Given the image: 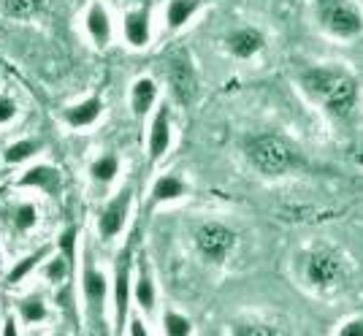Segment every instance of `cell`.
<instances>
[{
  "instance_id": "obj_1",
  "label": "cell",
  "mask_w": 363,
  "mask_h": 336,
  "mask_svg": "<svg viewBox=\"0 0 363 336\" xmlns=\"http://www.w3.org/2000/svg\"><path fill=\"white\" fill-rule=\"evenodd\" d=\"M301 84L303 90L312 95V101H318L333 117H347L358 103V82L345 68L315 65V68L303 71Z\"/></svg>"
},
{
  "instance_id": "obj_2",
  "label": "cell",
  "mask_w": 363,
  "mask_h": 336,
  "mask_svg": "<svg viewBox=\"0 0 363 336\" xmlns=\"http://www.w3.org/2000/svg\"><path fill=\"white\" fill-rule=\"evenodd\" d=\"M244 155L252 163V168L263 177H285L298 163V155L293 152L288 141L272 136V133H257V136L247 138Z\"/></svg>"
},
{
  "instance_id": "obj_3",
  "label": "cell",
  "mask_w": 363,
  "mask_h": 336,
  "mask_svg": "<svg viewBox=\"0 0 363 336\" xmlns=\"http://www.w3.org/2000/svg\"><path fill=\"white\" fill-rule=\"evenodd\" d=\"M320 28L336 41H355L361 35V9L355 0H315Z\"/></svg>"
},
{
  "instance_id": "obj_4",
  "label": "cell",
  "mask_w": 363,
  "mask_h": 336,
  "mask_svg": "<svg viewBox=\"0 0 363 336\" xmlns=\"http://www.w3.org/2000/svg\"><path fill=\"white\" fill-rule=\"evenodd\" d=\"M166 79L171 95L179 101L182 106H190L198 95V74L190 52H174L166 62Z\"/></svg>"
},
{
  "instance_id": "obj_5",
  "label": "cell",
  "mask_w": 363,
  "mask_h": 336,
  "mask_svg": "<svg viewBox=\"0 0 363 336\" xmlns=\"http://www.w3.org/2000/svg\"><path fill=\"white\" fill-rule=\"evenodd\" d=\"M196 247L198 252L212 263H223V260L233 252L236 247V230H230L223 223H203L196 228Z\"/></svg>"
},
{
  "instance_id": "obj_6",
  "label": "cell",
  "mask_w": 363,
  "mask_h": 336,
  "mask_svg": "<svg viewBox=\"0 0 363 336\" xmlns=\"http://www.w3.org/2000/svg\"><path fill=\"white\" fill-rule=\"evenodd\" d=\"M345 274L342 260L336 258V252L328 250H315L303 258V276L315 285V288H331Z\"/></svg>"
},
{
  "instance_id": "obj_7",
  "label": "cell",
  "mask_w": 363,
  "mask_h": 336,
  "mask_svg": "<svg viewBox=\"0 0 363 336\" xmlns=\"http://www.w3.org/2000/svg\"><path fill=\"white\" fill-rule=\"evenodd\" d=\"M82 291H84V301H87V312L92 320H101L104 315V304L108 296V282L104 271L95 266L90 252H84V266H82Z\"/></svg>"
},
{
  "instance_id": "obj_8",
  "label": "cell",
  "mask_w": 363,
  "mask_h": 336,
  "mask_svg": "<svg viewBox=\"0 0 363 336\" xmlns=\"http://www.w3.org/2000/svg\"><path fill=\"white\" fill-rule=\"evenodd\" d=\"M130 201H133V187H122L114 198L108 201L106 206L98 214V233L101 239H117L125 228V220H128V212H130Z\"/></svg>"
},
{
  "instance_id": "obj_9",
  "label": "cell",
  "mask_w": 363,
  "mask_h": 336,
  "mask_svg": "<svg viewBox=\"0 0 363 336\" xmlns=\"http://www.w3.org/2000/svg\"><path fill=\"white\" fill-rule=\"evenodd\" d=\"M84 33L95 49H108L114 41V19L104 0H90L84 9Z\"/></svg>"
},
{
  "instance_id": "obj_10",
  "label": "cell",
  "mask_w": 363,
  "mask_h": 336,
  "mask_svg": "<svg viewBox=\"0 0 363 336\" xmlns=\"http://www.w3.org/2000/svg\"><path fill=\"white\" fill-rule=\"evenodd\" d=\"M122 38L130 49H147L152 41V6H133L122 16Z\"/></svg>"
},
{
  "instance_id": "obj_11",
  "label": "cell",
  "mask_w": 363,
  "mask_h": 336,
  "mask_svg": "<svg viewBox=\"0 0 363 336\" xmlns=\"http://www.w3.org/2000/svg\"><path fill=\"white\" fill-rule=\"evenodd\" d=\"M147 150H150L152 163L163 160V157H166V152L171 150V111H168L166 103H163V106H157L155 117H152L150 138H147Z\"/></svg>"
},
{
  "instance_id": "obj_12",
  "label": "cell",
  "mask_w": 363,
  "mask_h": 336,
  "mask_svg": "<svg viewBox=\"0 0 363 336\" xmlns=\"http://www.w3.org/2000/svg\"><path fill=\"white\" fill-rule=\"evenodd\" d=\"M212 0H168L163 9V28L168 33H179L187 28Z\"/></svg>"
},
{
  "instance_id": "obj_13",
  "label": "cell",
  "mask_w": 363,
  "mask_h": 336,
  "mask_svg": "<svg viewBox=\"0 0 363 336\" xmlns=\"http://www.w3.org/2000/svg\"><path fill=\"white\" fill-rule=\"evenodd\" d=\"M263 46H266V35L257 28H236L225 38V49L236 60H252L263 52Z\"/></svg>"
},
{
  "instance_id": "obj_14",
  "label": "cell",
  "mask_w": 363,
  "mask_h": 336,
  "mask_svg": "<svg viewBox=\"0 0 363 336\" xmlns=\"http://www.w3.org/2000/svg\"><path fill=\"white\" fill-rule=\"evenodd\" d=\"M128 304H130V247H125L122 258L117 260V282H114V306H117V331L128 320Z\"/></svg>"
},
{
  "instance_id": "obj_15",
  "label": "cell",
  "mask_w": 363,
  "mask_h": 336,
  "mask_svg": "<svg viewBox=\"0 0 363 336\" xmlns=\"http://www.w3.org/2000/svg\"><path fill=\"white\" fill-rule=\"evenodd\" d=\"M19 187H35V190H41L46 196H55L57 190H60V171L55 166H49V163H35L30 166L22 177H19Z\"/></svg>"
},
{
  "instance_id": "obj_16",
  "label": "cell",
  "mask_w": 363,
  "mask_h": 336,
  "mask_svg": "<svg viewBox=\"0 0 363 336\" xmlns=\"http://www.w3.org/2000/svg\"><path fill=\"white\" fill-rule=\"evenodd\" d=\"M101 114H104V101L98 95H90V98H84V101H79V103L65 108L62 111V120H65L68 128L82 130V128H90V125L98 123Z\"/></svg>"
},
{
  "instance_id": "obj_17",
  "label": "cell",
  "mask_w": 363,
  "mask_h": 336,
  "mask_svg": "<svg viewBox=\"0 0 363 336\" xmlns=\"http://www.w3.org/2000/svg\"><path fill=\"white\" fill-rule=\"evenodd\" d=\"M155 103H157V82L152 77L136 79L133 87H130V108H133V114L144 117L155 108Z\"/></svg>"
},
{
  "instance_id": "obj_18",
  "label": "cell",
  "mask_w": 363,
  "mask_h": 336,
  "mask_svg": "<svg viewBox=\"0 0 363 336\" xmlns=\"http://www.w3.org/2000/svg\"><path fill=\"white\" fill-rule=\"evenodd\" d=\"M187 193V182L179 179L177 174H163L157 177L152 184V201L155 203H168V201H177Z\"/></svg>"
},
{
  "instance_id": "obj_19",
  "label": "cell",
  "mask_w": 363,
  "mask_h": 336,
  "mask_svg": "<svg viewBox=\"0 0 363 336\" xmlns=\"http://www.w3.org/2000/svg\"><path fill=\"white\" fill-rule=\"evenodd\" d=\"M117 174H120V157L114 152H104L101 157H95L90 166V177L95 179L98 184H108L117 179Z\"/></svg>"
},
{
  "instance_id": "obj_20",
  "label": "cell",
  "mask_w": 363,
  "mask_h": 336,
  "mask_svg": "<svg viewBox=\"0 0 363 336\" xmlns=\"http://www.w3.org/2000/svg\"><path fill=\"white\" fill-rule=\"evenodd\" d=\"M49 252H52V247L46 245V247H38V250H35V252H30V255H25V258L19 260L14 269L9 271L6 282H9V285H16V282H22V279L30 274L35 266H41V263H44V258L49 255Z\"/></svg>"
},
{
  "instance_id": "obj_21",
  "label": "cell",
  "mask_w": 363,
  "mask_h": 336,
  "mask_svg": "<svg viewBox=\"0 0 363 336\" xmlns=\"http://www.w3.org/2000/svg\"><path fill=\"white\" fill-rule=\"evenodd\" d=\"M133 298H136L138 306H141L144 312H152V309H155V282H152L147 266H141V271H138V279H136V285H133Z\"/></svg>"
},
{
  "instance_id": "obj_22",
  "label": "cell",
  "mask_w": 363,
  "mask_h": 336,
  "mask_svg": "<svg viewBox=\"0 0 363 336\" xmlns=\"http://www.w3.org/2000/svg\"><path fill=\"white\" fill-rule=\"evenodd\" d=\"M38 152H41V141H38V138H22V141H14V144L6 150L3 160L11 163V166H16V163L30 160L33 155H38Z\"/></svg>"
},
{
  "instance_id": "obj_23",
  "label": "cell",
  "mask_w": 363,
  "mask_h": 336,
  "mask_svg": "<svg viewBox=\"0 0 363 336\" xmlns=\"http://www.w3.org/2000/svg\"><path fill=\"white\" fill-rule=\"evenodd\" d=\"M44 0H3V11L11 19H30L41 11Z\"/></svg>"
},
{
  "instance_id": "obj_24",
  "label": "cell",
  "mask_w": 363,
  "mask_h": 336,
  "mask_svg": "<svg viewBox=\"0 0 363 336\" xmlns=\"http://www.w3.org/2000/svg\"><path fill=\"white\" fill-rule=\"evenodd\" d=\"M19 315H22V320H28V323L46 320L44 298H41V296H25V298L19 301Z\"/></svg>"
},
{
  "instance_id": "obj_25",
  "label": "cell",
  "mask_w": 363,
  "mask_h": 336,
  "mask_svg": "<svg viewBox=\"0 0 363 336\" xmlns=\"http://www.w3.org/2000/svg\"><path fill=\"white\" fill-rule=\"evenodd\" d=\"M71 266H74V263H71V260L65 258L62 252H57V255H55V258H52V260H49V263L44 266V276L49 279V282H52V285H57V282H62V279L68 276V271H71Z\"/></svg>"
},
{
  "instance_id": "obj_26",
  "label": "cell",
  "mask_w": 363,
  "mask_h": 336,
  "mask_svg": "<svg viewBox=\"0 0 363 336\" xmlns=\"http://www.w3.org/2000/svg\"><path fill=\"white\" fill-rule=\"evenodd\" d=\"M163 331L166 336H190L193 334V325L190 320L179 315V312H166V318H163Z\"/></svg>"
},
{
  "instance_id": "obj_27",
  "label": "cell",
  "mask_w": 363,
  "mask_h": 336,
  "mask_svg": "<svg viewBox=\"0 0 363 336\" xmlns=\"http://www.w3.org/2000/svg\"><path fill=\"white\" fill-rule=\"evenodd\" d=\"M35 223H38V209H35V203H19L14 212V228L25 233V230H30Z\"/></svg>"
},
{
  "instance_id": "obj_28",
  "label": "cell",
  "mask_w": 363,
  "mask_h": 336,
  "mask_svg": "<svg viewBox=\"0 0 363 336\" xmlns=\"http://www.w3.org/2000/svg\"><path fill=\"white\" fill-rule=\"evenodd\" d=\"M233 336H282L277 328L272 325H260V323H247V325H239Z\"/></svg>"
},
{
  "instance_id": "obj_29",
  "label": "cell",
  "mask_w": 363,
  "mask_h": 336,
  "mask_svg": "<svg viewBox=\"0 0 363 336\" xmlns=\"http://www.w3.org/2000/svg\"><path fill=\"white\" fill-rule=\"evenodd\" d=\"M16 117V103L14 98H9V95H0V125L11 123Z\"/></svg>"
},
{
  "instance_id": "obj_30",
  "label": "cell",
  "mask_w": 363,
  "mask_h": 336,
  "mask_svg": "<svg viewBox=\"0 0 363 336\" xmlns=\"http://www.w3.org/2000/svg\"><path fill=\"white\" fill-rule=\"evenodd\" d=\"M339 336H363V325H361V320L347 323V325L342 328V334H339Z\"/></svg>"
},
{
  "instance_id": "obj_31",
  "label": "cell",
  "mask_w": 363,
  "mask_h": 336,
  "mask_svg": "<svg viewBox=\"0 0 363 336\" xmlns=\"http://www.w3.org/2000/svg\"><path fill=\"white\" fill-rule=\"evenodd\" d=\"M130 336H150V334H147L144 323H141V320H133V325H130Z\"/></svg>"
},
{
  "instance_id": "obj_32",
  "label": "cell",
  "mask_w": 363,
  "mask_h": 336,
  "mask_svg": "<svg viewBox=\"0 0 363 336\" xmlns=\"http://www.w3.org/2000/svg\"><path fill=\"white\" fill-rule=\"evenodd\" d=\"M3 336H16V325H14V318H11V320H6V325H3Z\"/></svg>"
},
{
  "instance_id": "obj_33",
  "label": "cell",
  "mask_w": 363,
  "mask_h": 336,
  "mask_svg": "<svg viewBox=\"0 0 363 336\" xmlns=\"http://www.w3.org/2000/svg\"><path fill=\"white\" fill-rule=\"evenodd\" d=\"M0 271H3V255H0Z\"/></svg>"
}]
</instances>
